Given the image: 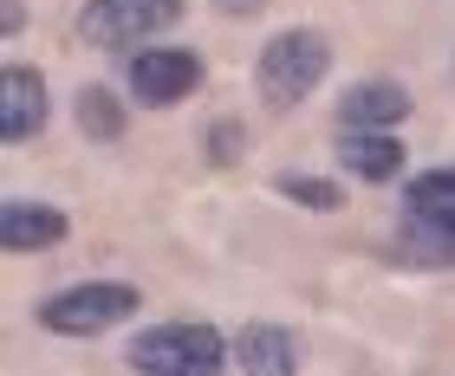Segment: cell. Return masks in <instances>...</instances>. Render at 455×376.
I'll use <instances>...</instances> for the list:
<instances>
[{"label": "cell", "mask_w": 455, "mask_h": 376, "mask_svg": "<svg viewBox=\"0 0 455 376\" xmlns=\"http://www.w3.org/2000/svg\"><path fill=\"white\" fill-rule=\"evenodd\" d=\"M235 344H221L215 325H156V331H137L124 364L143 370V376H215Z\"/></svg>", "instance_id": "1"}, {"label": "cell", "mask_w": 455, "mask_h": 376, "mask_svg": "<svg viewBox=\"0 0 455 376\" xmlns=\"http://www.w3.org/2000/svg\"><path fill=\"white\" fill-rule=\"evenodd\" d=\"M332 72V46H325V33H280V39H267V52H260V66H254V91L267 111H293V104L319 85V78Z\"/></svg>", "instance_id": "2"}, {"label": "cell", "mask_w": 455, "mask_h": 376, "mask_svg": "<svg viewBox=\"0 0 455 376\" xmlns=\"http://www.w3.org/2000/svg\"><path fill=\"white\" fill-rule=\"evenodd\" d=\"M137 305H143L137 286H124V279H85V286L52 292V299L39 305V325H46V331H66V338H98V331L124 325Z\"/></svg>", "instance_id": "3"}, {"label": "cell", "mask_w": 455, "mask_h": 376, "mask_svg": "<svg viewBox=\"0 0 455 376\" xmlns=\"http://www.w3.org/2000/svg\"><path fill=\"white\" fill-rule=\"evenodd\" d=\"M403 240L423 260H455V169H429L403 195Z\"/></svg>", "instance_id": "4"}, {"label": "cell", "mask_w": 455, "mask_h": 376, "mask_svg": "<svg viewBox=\"0 0 455 376\" xmlns=\"http://www.w3.org/2000/svg\"><path fill=\"white\" fill-rule=\"evenodd\" d=\"M182 0H85L78 13V39L85 46H131V39H156L163 27H176Z\"/></svg>", "instance_id": "5"}, {"label": "cell", "mask_w": 455, "mask_h": 376, "mask_svg": "<svg viewBox=\"0 0 455 376\" xmlns=\"http://www.w3.org/2000/svg\"><path fill=\"white\" fill-rule=\"evenodd\" d=\"M196 85H202V59L182 52V46H156V52L131 59V91H137V104H150V111H170V104H182Z\"/></svg>", "instance_id": "6"}, {"label": "cell", "mask_w": 455, "mask_h": 376, "mask_svg": "<svg viewBox=\"0 0 455 376\" xmlns=\"http://www.w3.org/2000/svg\"><path fill=\"white\" fill-rule=\"evenodd\" d=\"M46 123V78L33 66L0 72V143H33Z\"/></svg>", "instance_id": "7"}, {"label": "cell", "mask_w": 455, "mask_h": 376, "mask_svg": "<svg viewBox=\"0 0 455 376\" xmlns=\"http://www.w3.org/2000/svg\"><path fill=\"white\" fill-rule=\"evenodd\" d=\"M66 215L59 208H39V201H7L0 208V247L7 254H39V247H59L66 240Z\"/></svg>", "instance_id": "8"}, {"label": "cell", "mask_w": 455, "mask_h": 376, "mask_svg": "<svg viewBox=\"0 0 455 376\" xmlns=\"http://www.w3.org/2000/svg\"><path fill=\"white\" fill-rule=\"evenodd\" d=\"M339 162L358 182H390L403 169V143L397 137H384V130H358V123H345V137H339Z\"/></svg>", "instance_id": "9"}, {"label": "cell", "mask_w": 455, "mask_h": 376, "mask_svg": "<svg viewBox=\"0 0 455 376\" xmlns=\"http://www.w3.org/2000/svg\"><path fill=\"white\" fill-rule=\"evenodd\" d=\"M339 117L358 123V130H390V123L410 117V91L390 85V78H371V85H351L339 98Z\"/></svg>", "instance_id": "10"}, {"label": "cell", "mask_w": 455, "mask_h": 376, "mask_svg": "<svg viewBox=\"0 0 455 376\" xmlns=\"http://www.w3.org/2000/svg\"><path fill=\"white\" fill-rule=\"evenodd\" d=\"M235 364L247 376H293L299 357H293V338H286L280 325H247L235 338Z\"/></svg>", "instance_id": "11"}, {"label": "cell", "mask_w": 455, "mask_h": 376, "mask_svg": "<svg viewBox=\"0 0 455 376\" xmlns=\"http://www.w3.org/2000/svg\"><path fill=\"white\" fill-rule=\"evenodd\" d=\"M78 130H85L92 143H117L124 137V104L105 85H85L78 91Z\"/></svg>", "instance_id": "12"}, {"label": "cell", "mask_w": 455, "mask_h": 376, "mask_svg": "<svg viewBox=\"0 0 455 376\" xmlns=\"http://www.w3.org/2000/svg\"><path fill=\"white\" fill-rule=\"evenodd\" d=\"M280 195L299 201V208H319V215H332V208L345 201L339 182H325V176H280Z\"/></svg>", "instance_id": "13"}, {"label": "cell", "mask_w": 455, "mask_h": 376, "mask_svg": "<svg viewBox=\"0 0 455 376\" xmlns=\"http://www.w3.org/2000/svg\"><path fill=\"white\" fill-rule=\"evenodd\" d=\"M202 143H209V162H235V156H241V123L221 117L215 130H202Z\"/></svg>", "instance_id": "14"}, {"label": "cell", "mask_w": 455, "mask_h": 376, "mask_svg": "<svg viewBox=\"0 0 455 376\" xmlns=\"http://www.w3.org/2000/svg\"><path fill=\"white\" fill-rule=\"evenodd\" d=\"M27 27V7H20V0H0V33H20Z\"/></svg>", "instance_id": "15"}, {"label": "cell", "mask_w": 455, "mask_h": 376, "mask_svg": "<svg viewBox=\"0 0 455 376\" xmlns=\"http://www.w3.org/2000/svg\"><path fill=\"white\" fill-rule=\"evenodd\" d=\"M215 7H221V13H235V20H247V13H260L267 0H215Z\"/></svg>", "instance_id": "16"}]
</instances>
